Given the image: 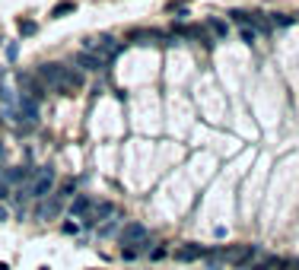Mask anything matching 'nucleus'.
<instances>
[{
  "label": "nucleus",
  "mask_w": 299,
  "mask_h": 270,
  "mask_svg": "<svg viewBox=\"0 0 299 270\" xmlns=\"http://www.w3.org/2000/svg\"><path fill=\"white\" fill-rule=\"evenodd\" d=\"M216 258L230 261V264H236V267H248V264H254V261L261 258V248L258 245H230V248L216 251Z\"/></svg>",
  "instance_id": "1"
},
{
  "label": "nucleus",
  "mask_w": 299,
  "mask_h": 270,
  "mask_svg": "<svg viewBox=\"0 0 299 270\" xmlns=\"http://www.w3.org/2000/svg\"><path fill=\"white\" fill-rule=\"evenodd\" d=\"M58 95H76L83 89V73L80 70H74V67H60V76H58V83L51 86Z\"/></svg>",
  "instance_id": "2"
},
{
  "label": "nucleus",
  "mask_w": 299,
  "mask_h": 270,
  "mask_svg": "<svg viewBox=\"0 0 299 270\" xmlns=\"http://www.w3.org/2000/svg\"><path fill=\"white\" fill-rule=\"evenodd\" d=\"M51 191H54V172H51V169H38V172L32 175L29 197H32V200H45Z\"/></svg>",
  "instance_id": "3"
},
{
  "label": "nucleus",
  "mask_w": 299,
  "mask_h": 270,
  "mask_svg": "<svg viewBox=\"0 0 299 270\" xmlns=\"http://www.w3.org/2000/svg\"><path fill=\"white\" fill-rule=\"evenodd\" d=\"M86 51H92V54H99L102 60H112L121 54V45L112 35H99V38H90L86 41Z\"/></svg>",
  "instance_id": "4"
},
{
  "label": "nucleus",
  "mask_w": 299,
  "mask_h": 270,
  "mask_svg": "<svg viewBox=\"0 0 299 270\" xmlns=\"http://www.w3.org/2000/svg\"><path fill=\"white\" fill-rule=\"evenodd\" d=\"M20 86H22V95H26V99H32V102H42V99H45V83H42L38 76L20 73Z\"/></svg>",
  "instance_id": "5"
},
{
  "label": "nucleus",
  "mask_w": 299,
  "mask_h": 270,
  "mask_svg": "<svg viewBox=\"0 0 299 270\" xmlns=\"http://www.w3.org/2000/svg\"><path fill=\"white\" fill-rule=\"evenodd\" d=\"M150 232L144 223H128L124 229H121V245H146Z\"/></svg>",
  "instance_id": "6"
},
{
  "label": "nucleus",
  "mask_w": 299,
  "mask_h": 270,
  "mask_svg": "<svg viewBox=\"0 0 299 270\" xmlns=\"http://www.w3.org/2000/svg\"><path fill=\"white\" fill-rule=\"evenodd\" d=\"M160 38H162V45H172L162 32H153V29H130L128 32V41H134V45H150V41H160Z\"/></svg>",
  "instance_id": "7"
},
{
  "label": "nucleus",
  "mask_w": 299,
  "mask_h": 270,
  "mask_svg": "<svg viewBox=\"0 0 299 270\" xmlns=\"http://www.w3.org/2000/svg\"><path fill=\"white\" fill-rule=\"evenodd\" d=\"M74 64L80 67V70H92V73H96V70H102V67H105V60H102L99 54H92V51H86V48H83L80 54L74 57Z\"/></svg>",
  "instance_id": "8"
},
{
  "label": "nucleus",
  "mask_w": 299,
  "mask_h": 270,
  "mask_svg": "<svg viewBox=\"0 0 299 270\" xmlns=\"http://www.w3.org/2000/svg\"><path fill=\"white\" fill-rule=\"evenodd\" d=\"M204 255H207V248L194 245V242H188V245L175 248V261H182V264H191V261H200Z\"/></svg>",
  "instance_id": "9"
},
{
  "label": "nucleus",
  "mask_w": 299,
  "mask_h": 270,
  "mask_svg": "<svg viewBox=\"0 0 299 270\" xmlns=\"http://www.w3.org/2000/svg\"><path fill=\"white\" fill-rule=\"evenodd\" d=\"M178 35H184V38H198V41H204V48H214V41L207 38V25H182Z\"/></svg>",
  "instance_id": "10"
},
{
  "label": "nucleus",
  "mask_w": 299,
  "mask_h": 270,
  "mask_svg": "<svg viewBox=\"0 0 299 270\" xmlns=\"http://www.w3.org/2000/svg\"><path fill=\"white\" fill-rule=\"evenodd\" d=\"M60 67H64V64H42L35 76H38V80L45 83V86H54V83H58V76H60Z\"/></svg>",
  "instance_id": "11"
},
{
  "label": "nucleus",
  "mask_w": 299,
  "mask_h": 270,
  "mask_svg": "<svg viewBox=\"0 0 299 270\" xmlns=\"http://www.w3.org/2000/svg\"><path fill=\"white\" fill-rule=\"evenodd\" d=\"M58 213H60V197H58V194H51L48 204H42L38 210H35V216H38V220H54Z\"/></svg>",
  "instance_id": "12"
},
{
  "label": "nucleus",
  "mask_w": 299,
  "mask_h": 270,
  "mask_svg": "<svg viewBox=\"0 0 299 270\" xmlns=\"http://www.w3.org/2000/svg\"><path fill=\"white\" fill-rule=\"evenodd\" d=\"M90 207H92V200H90V197L76 194V197H74V204H70V220H76V216H86V213H90Z\"/></svg>",
  "instance_id": "13"
},
{
  "label": "nucleus",
  "mask_w": 299,
  "mask_h": 270,
  "mask_svg": "<svg viewBox=\"0 0 299 270\" xmlns=\"http://www.w3.org/2000/svg\"><path fill=\"white\" fill-rule=\"evenodd\" d=\"M112 213H115V207H112V204H92L90 213H86V220L99 223V220H105V216H112Z\"/></svg>",
  "instance_id": "14"
},
{
  "label": "nucleus",
  "mask_w": 299,
  "mask_h": 270,
  "mask_svg": "<svg viewBox=\"0 0 299 270\" xmlns=\"http://www.w3.org/2000/svg\"><path fill=\"white\" fill-rule=\"evenodd\" d=\"M207 32H210L214 38H226V32H230V29H226V22H223V19L210 16V19H207Z\"/></svg>",
  "instance_id": "15"
},
{
  "label": "nucleus",
  "mask_w": 299,
  "mask_h": 270,
  "mask_svg": "<svg viewBox=\"0 0 299 270\" xmlns=\"http://www.w3.org/2000/svg\"><path fill=\"white\" fill-rule=\"evenodd\" d=\"M74 10H76V3H74V0H60L54 10H51V16H54V19H60V16H67V13H74Z\"/></svg>",
  "instance_id": "16"
},
{
  "label": "nucleus",
  "mask_w": 299,
  "mask_h": 270,
  "mask_svg": "<svg viewBox=\"0 0 299 270\" xmlns=\"http://www.w3.org/2000/svg\"><path fill=\"white\" fill-rule=\"evenodd\" d=\"M74 191H76V181H74V178H67V181H60L58 197H60V200H64V197H74Z\"/></svg>",
  "instance_id": "17"
},
{
  "label": "nucleus",
  "mask_w": 299,
  "mask_h": 270,
  "mask_svg": "<svg viewBox=\"0 0 299 270\" xmlns=\"http://www.w3.org/2000/svg\"><path fill=\"white\" fill-rule=\"evenodd\" d=\"M29 178H32L29 169H13V172H6V181H16V185H20V181H29Z\"/></svg>",
  "instance_id": "18"
},
{
  "label": "nucleus",
  "mask_w": 299,
  "mask_h": 270,
  "mask_svg": "<svg viewBox=\"0 0 299 270\" xmlns=\"http://www.w3.org/2000/svg\"><path fill=\"white\" fill-rule=\"evenodd\" d=\"M293 22V16H286V13H274L270 16V25H290Z\"/></svg>",
  "instance_id": "19"
},
{
  "label": "nucleus",
  "mask_w": 299,
  "mask_h": 270,
  "mask_svg": "<svg viewBox=\"0 0 299 270\" xmlns=\"http://www.w3.org/2000/svg\"><path fill=\"white\" fill-rule=\"evenodd\" d=\"M35 29H38V25H35L32 19H20V32H22V35H35Z\"/></svg>",
  "instance_id": "20"
},
{
  "label": "nucleus",
  "mask_w": 299,
  "mask_h": 270,
  "mask_svg": "<svg viewBox=\"0 0 299 270\" xmlns=\"http://www.w3.org/2000/svg\"><path fill=\"white\" fill-rule=\"evenodd\" d=\"M254 38H258V32H254V29H248V25H242V41H245V45H252Z\"/></svg>",
  "instance_id": "21"
},
{
  "label": "nucleus",
  "mask_w": 299,
  "mask_h": 270,
  "mask_svg": "<svg viewBox=\"0 0 299 270\" xmlns=\"http://www.w3.org/2000/svg\"><path fill=\"white\" fill-rule=\"evenodd\" d=\"M6 197H10V181H6V178H4V181H0V204H4V200H6Z\"/></svg>",
  "instance_id": "22"
},
{
  "label": "nucleus",
  "mask_w": 299,
  "mask_h": 270,
  "mask_svg": "<svg viewBox=\"0 0 299 270\" xmlns=\"http://www.w3.org/2000/svg\"><path fill=\"white\" fill-rule=\"evenodd\" d=\"M64 232L67 235H76V232H80V226H76V223H64Z\"/></svg>",
  "instance_id": "23"
},
{
  "label": "nucleus",
  "mask_w": 299,
  "mask_h": 270,
  "mask_svg": "<svg viewBox=\"0 0 299 270\" xmlns=\"http://www.w3.org/2000/svg\"><path fill=\"white\" fill-rule=\"evenodd\" d=\"M6 220H10V213H6V207L0 204V223H6Z\"/></svg>",
  "instance_id": "24"
},
{
  "label": "nucleus",
  "mask_w": 299,
  "mask_h": 270,
  "mask_svg": "<svg viewBox=\"0 0 299 270\" xmlns=\"http://www.w3.org/2000/svg\"><path fill=\"white\" fill-rule=\"evenodd\" d=\"M286 270H299V258H296V261H290V264H286Z\"/></svg>",
  "instance_id": "25"
},
{
  "label": "nucleus",
  "mask_w": 299,
  "mask_h": 270,
  "mask_svg": "<svg viewBox=\"0 0 299 270\" xmlns=\"http://www.w3.org/2000/svg\"><path fill=\"white\" fill-rule=\"evenodd\" d=\"M0 159H4V143H0Z\"/></svg>",
  "instance_id": "26"
},
{
  "label": "nucleus",
  "mask_w": 299,
  "mask_h": 270,
  "mask_svg": "<svg viewBox=\"0 0 299 270\" xmlns=\"http://www.w3.org/2000/svg\"><path fill=\"white\" fill-rule=\"evenodd\" d=\"M0 270H10V267H6V264H0Z\"/></svg>",
  "instance_id": "27"
}]
</instances>
